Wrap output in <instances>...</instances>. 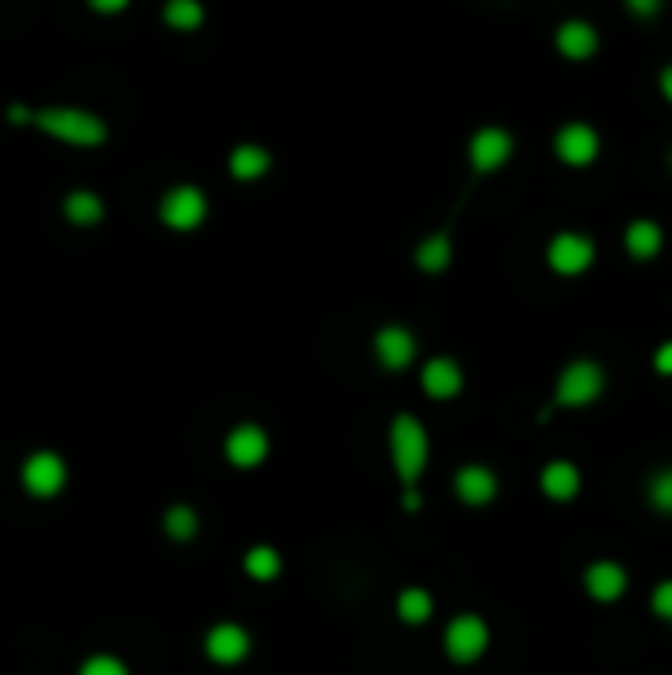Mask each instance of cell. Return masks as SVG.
Wrapping results in <instances>:
<instances>
[{"label":"cell","mask_w":672,"mask_h":675,"mask_svg":"<svg viewBox=\"0 0 672 675\" xmlns=\"http://www.w3.org/2000/svg\"><path fill=\"white\" fill-rule=\"evenodd\" d=\"M388 450H392V467H396L399 482L407 490H416V482L424 479L427 459H431V442H427L424 422L416 415H396L388 431Z\"/></svg>","instance_id":"1"},{"label":"cell","mask_w":672,"mask_h":675,"mask_svg":"<svg viewBox=\"0 0 672 675\" xmlns=\"http://www.w3.org/2000/svg\"><path fill=\"white\" fill-rule=\"evenodd\" d=\"M487 647H491V629H487V620L479 612H459V617H451V624L444 632L447 660H455V664H474V660L487 656Z\"/></svg>","instance_id":"2"},{"label":"cell","mask_w":672,"mask_h":675,"mask_svg":"<svg viewBox=\"0 0 672 675\" xmlns=\"http://www.w3.org/2000/svg\"><path fill=\"white\" fill-rule=\"evenodd\" d=\"M601 392H606V372H601L594 360H574V364L558 375V395H554V404L589 407Z\"/></svg>","instance_id":"3"},{"label":"cell","mask_w":672,"mask_h":675,"mask_svg":"<svg viewBox=\"0 0 672 675\" xmlns=\"http://www.w3.org/2000/svg\"><path fill=\"white\" fill-rule=\"evenodd\" d=\"M36 122L44 127L47 135H56V139H67V142H84V147L104 142V135H107V127L95 119V115L67 111V107H56V111H40Z\"/></svg>","instance_id":"4"},{"label":"cell","mask_w":672,"mask_h":675,"mask_svg":"<svg viewBox=\"0 0 672 675\" xmlns=\"http://www.w3.org/2000/svg\"><path fill=\"white\" fill-rule=\"evenodd\" d=\"M20 479H24V490H29L32 497H56L60 490H64V482H67V467H64V459H60V454L40 450V454H32V459L24 462Z\"/></svg>","instance_id":"5"},{"label":"cell","mask_w":672,"mask_h":675,"mask_svg":"<svg viewBox=\"0 0 672 675\" xmlns=\"http://www.w3.org/2000/svg\"><path fill=\"white\" fill-rule=\"evenodd\" d=\"M249 647H254V640H249V632L242 629V624H234V620H222V624H214V629L206 632V656L214 660V664H242V660L249 656Z\"/></svg>","instance_id":"6"},{"label":"cell","mask_w":672,"mask_h":675,"mask_svg":"<svg viewBox=\"0 0 672 675\" xmlns=\"http://www.w3.org/2000/svg\"><path fill=\"white\" fill-rule=\"evenodd\" d=\"M269 454V435L257 427V422H242V427H234L226 439V459L234 462L237 470H254L262 467Z\"/></svg>","instance_id":"7"},{"label":"cell","mask_w":672,"mask_h":675,"mask_svg":"<svg viewBox=\"0 0 672 675\" xmlns=\"http://www.w3.org/2000/svg\"><path fill=\"white\" fill-rule=\"evenodd\" d=\"M550 269L562 272V277H578L594 261V242L582 234H558L550 242Z\"/></svg>","instance_id":"8"},{"label":"cell","mask_w":672,"mask_h":675,"mask_svg":"<svg viewBox=\"0 0 672 675\" xmlns=\"http://www.w3.org/2000/svg\"><path fill=\"white\" fill-rule=\"evenodd\" d=\"M202 217H206V197L194 186L171 190L167 202H162V222L171 229H194V225H202Z\"/></svg>","instance_id":"9"},{"label":"cell","mask_w":672,"mask_h":675,"mask_svg":"<svg viewBox=\"0 0 672 675\" xmlns=\"http://www.w3.org/2000/svg\"><path fill=\"white\" fill-rule=\"evenodd\" d=\"M455 494H459L463 506H487V502L499 497V479H494V470L471 462V467H463L455 474Z\"/></svg>","instance_id":"10"},{"label":"cell","mask_w":672,"mask_h":675,"mask_svg":"<svg viewBox=\"0 0 672 675\" xmlns=\"http://www.w3.org/2000/svg\"><path fill=\"white\" fill-rule=\"evenodd\" d=\"M586 592L594 600H601V604H614V600H621L626 597V589H629V572L621 569L617 561H594L586 569Z\"/></svg>","instance_id":"11"},{"label":"cell","mask_w":672,"mask_h":675,"mask_svg":"<svg viewBox=\"0 0 672 675\" xmlns=\"http://www.w3.org/2000/svg\"><path fill=\"white\" fill-rule=\"evenodd\" d=\"M376 360L388 372H404L412 360H416V336L399 324H388V329L376 332Z\"/></svg>","instance_id":"12"},{"label":"cell","mask_w":672,"mask_h":675,"mask_svg":"<svg viewBox=\"0 0 672 675\" xmlns=\"http://www.w3.org/2000/svg\"><path fill=\"white\" fill-rule=\"evenodd\" d=\"M538 486H542V494H546L550 502H574V497L582 494V470L574 467V462H566V459H554V462H546V467H542Z\"/></svg>","instance_id":"13"},{"label":"cell","mask_w":672,"mask_h":675,"mask_svg":"<svg viewBox=\"0 0 672 675\" xmlns=\"http://www.w3.org/2000/svg\"><path fill=\"white\" fill-rule=\"evenodd\" d=\"M558 159L569 162V167H589L597 159V131L586 127V122H569L558 131Z\"/></svg>","instance_id":"14"},{"label":"cell","mask_w":672,"mask_h":675,"mask_svg":"<svg viewBox=\"0 0 672 675\" xmlns=\"http://www.w3.org/2000/svg\"><path fill=\"white\" fill-rule=\"evenodd\" d=\"M514 139L502 127H483V131L471 139V162L474 170H499L502 162L511 159Z\"/></svg>","instance_id":"15"},{"label":"cell","mask_w":672,"mask_h":675,"mask_svg":"<svg viewBox=\"0 0 672 675\" xmlns=\"http://www.w3.org/2000/svg\"><path fill=\"white\" fill-rule=\"evenodd\" d=\"M424 392L431 395V399H451V395L463 392V372H459V364L447 356L431 360V364L424 367Z\"/></svg>","instance_id":"16"},{"label":"cell","mask_w":672,"mask_h":675,"mask_svg":"<svg viewBox=\"0 0 672 675\" xmlns=\"http://www.w3.org/2000/svg\"><path fill=\"white\" fill-rule=\"evenodd\" d=\"M558 47L566 60H589L597 52V32L589 29L586 20H569L558 29Z\"/></svg>","instance_id":"17"},{"label":"cell","mask_w":672,"mask_h":675,"mask_svg":"<svg viewBox=\"0 0 672 675\" xmlns=\"http://www.w3.org/2000/svg\"><path fill=\"white\" fill-rule=\"evenodd\" d=\"M396 612L404 624H427L431 620V612H436V600H431V592L419 589V585H412V589H404L396 597Z\"/></svg>","instance_id":"18"},{"label":"cell","mask_w":672,"mask_h":675,"mask_svg":"<svg viewBox=\"0 0 672 675\" xmlns=\"http://www.w3.org/2000/svg\"><path fill=\"white\" fill-rule=\"evenodd\" d=\"M661 225L657 222H633L629 225V234H626V245H629V254L641 257V261H649V257L661 254Z\"/></svg>","instance_id":"19"},{"label":"cell","mask_w":672,"mask_h":675,"mask_svg":"<svg viewBox=\"0 0 672 675\" xmlns=\"http://www.w3.org/2000/svg\"><path fill=\"white\" fill-rule=\"evenodd\" d=\"M246 572L254 581H277L281 577V554L274 545H254L246 554Z\"/></svg>","instance_id":"20"},{"label":"cell","mask_w":672,"mask_h":675,"mask_svg":"<svg viewBox=\"0 0 672 675\" xmlns=\"http://www.w3.org/2000/svg\"><path fill=\"white\" fill-rule=\"evenodd\" d=\"M447 261H451V237H447V234L427 237V242L416 249V265H419V269H424V272H439V269H447Z\"/></svg>","instance_id":"21"},{"label":"cell","mask_w":672,"mask_h":675,"mask_svg":"<svg viewBox=\"0 0 672 675\" xmlns=\"http://www.w3.org/2000/svg\"><path fill=\"white\" fill-rule=\"evenodd\" d=\"M266 167H269V154L262 147H237L234 159H230L234 179H242V182L257 179V174H266Z\"/></svg>","instance_id":"22"},{"label":"cell","mask_w":672,"mask_h":675,"mask_svg":"<svg viewBox=\"0 0 672 675\" xmlns=\"http://www.w3.org/2000/svg\"><path fill=\"white\" fill-rule=\"evenodd\" d=\"M64 210L76 225H95L99 217H104V202H99L95 194H87V190H76V194L67 197Z\"/></svg>","instance_id":"23"},{"label":"cell","mask_w":672,"mask_h":675,"mask_svg":"<svg viewBox=\"0 0 672 675\" xmlns=\"http://www.w3.org/2000/svg\"><path fill=\"white\" fill-rule=\"evenodd\" d=\"M162 529H167L174 542H190V537L199 534V514L190 506H171L167 517H162Z\"/></svg>","instance_id":"24"},{"label":"cell","mask_w":672,"mask_h":675,"mask_svg":"<svg viewBox=\"0 0 672 675\" xmlns=\"http://www.w3.org/2000/svg\"><path fill=\"white\" fill-rule=\"evenodd\" d=\"M167 24L179 32H194L202 24V4L199 0H171L167 4Z\"/></svg>","instance_id":"25"},{"label":"cell","mask_w":672,"mask_h":675,"mask_svg":"<svg viewBox=\"0 0 672 675\" xmlns=\"http://www.w3.org/2000/svg\"><path fill=\"white\" fill-rule=\"evenodd\" d=\"M644 494H649V506H653L657 514H672V467L657 470Z\"/></svg>","instance_id":"26"},{"label":"cell","mask_w":672,"mask_h":675,"mask_svg":"<svg viewBox=\"0 0 672 675\" xmlns=\"http://www.w3.org/2000/svg\"><path fill=\"white\" fill-rule=\"evenodd\" d=\"M79 675H131V672H127L124 660H115V656H107V652H99V656L84 660Z\"/></svg>","instance_id":"27"},{"label":"cell","mask_w":672,"mask_h":675,"mask_svg":"<svg viewBox=\"0 0 672 675\" xmlns=\"http://www.w3.org/2000/svg\"><path fill=\"white\" fill-rule=\"evenodd\" d=\"M653 612L672 624V581H661V585L653 589Z\"/></svg>","instance_id":"28"},{"label":"cell","mask_w":672,"mask_h":675,"mask_svg":"<svg viewBox=\"0 0 672 675\" xmlns=\"http://www.w3.org/2000/svg\"><path fill=\"white\" fill-rule=\"evenodd\" d=\"M626 4L637 12V17H653V12H661V0H626Z\"/></svg>","instance_id":"29"},{"label":"cell","mask_w":672,"mask_h":675,"mask_svg":"<svg viewBox=\"0 0 672 675\" xmlns=\"http://www.w3.org/2000/svg\"><path fill=\"white\" fill-rule=\"evenodd\" d=\"M657 372H661V375H672V344H661V347H657Z\"/></svg>","instance_id":"30"},{"label":"cell","mask_w":672,"mask_h":675,"mask_svg":"<svg viewBox=\"0 0 672 675\" xmlns=\"http://www.w3.org/2000/svg\"><path fill=\"white\" fill-rule=\"evenodd\" d=\"M92 9H99V12H119V9H127V0H92Z\"/></svg>","instance_id":"31"},{"label":"cell","mask_w":672,"mask_h":675,"mask_svg":"<svg viewBox=\"0 0 672 675\" xmlns=\"http://www.w3.org/2000/svg\"><path fill=\"white\" fill-rule=\"evenodd\" d=\"M661 92H664V99L672 104V67H664V72H661Z\"/></svg>","instance_id":"32"},{"label":"cell","mask_w":672,"mask_h":675,"mask_svg":"<svg viewBox=\"0 0 672 675\" xmlns=\"http://www.w3.org/2000/svg\"><path fill=\"white\" fill-rule=\"evenodd\" d=\"M9 119H12V122H29V119H32V111H24V107H12Z\"/></svg>","instance_id":"33"},{"label":"cell","mask_w":672,"mask_h":675,"mask_svg":"<svg viewBox=\"0 0 672 675\" xmlns=\"http://www.w3.org/2000/svg\"><path fill=\"white\" fill-rule=\"evenodd\" d=\"M669 162H672V159H669Z\"/></svg>","instance_id":"34"}]
</instances>
